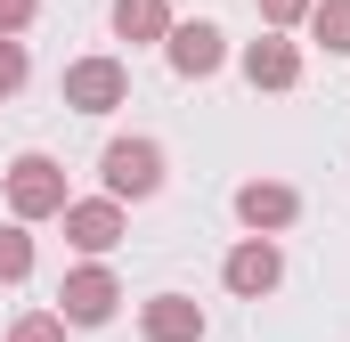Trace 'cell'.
<instances>
[{"label": "cell", "instance_id": "4fadbf2b", "mask_svg": "<svg viewBox=\"0 0 350 342\" xmlns=\"http://www.w3.org/2000/svg\"><path fill=\"white\" fill-rule=\"evenodd\" d=\"M25 277H33V237L8 220L0 228V285H25Z\"/></svg>", "mask_w": 350, "mask_h": 342}, {"label": "cell", "instance_id": "277c9868", "mask_svg": "<svg viewBox=\"0 0 350 342\" xmlns=\"http://www.w3.org/2000/svg\"><path fill=\"white\" fill-rule=\"evenodd\" d=\"M57 90H66L74 114H114V106L131 98V66H122V57H74Z\"/></svg>", "mask_w": 350, "mask_h": 342}, {"label": "cell", "instance_id": "7c38bea8", "mask_svg": "<svg viewBox=\"0 0 350 342\" xmlns=\"http://www.w3.org/2000/svg\"><path fill=\"white\" fill-rule=\"evenodd\" d=\"M301 25H310V41H318L326 57H350V0H318Z\"/></svg>", "mask_w": 350, "mask_h": 342}, {"label": "cell", "instance_id": "8fae6325", "mask_svg": "<svg viewBox=\"0 0 350 342\" xmlns=\"http://www.w3.org/2000/svg\"><path fill=\"white\" fill-rule=\"evenodd\" d=\"M172 0H114V33L131 41V49H147V41H172Z\"/></svg>", "mask_w": 350, "mask_h": 342}, {"label": "cell", "instance_id": "2e32d148", "mask_svg": "<svg viewBox=\"0 0 350 342\" xmlns=\"http://www.w3.org/2000/svg\"><path fill=\"white\" fill-rule=\"evenodd\" d=\"M253 8H261V25H269V33H285V25H301L318 0H253Z\"/></svg>", "mask_w": 350, "mask_h": 342}, {"label": "cell", "instance_id": "3957f363", "mask_svg": "<svg viewBox=\"0 0 350 342\" xmlns=\"http://www.w3.org/2000/svg\"><path fill=\"white\" fill-rule=\"evenodd\" d=\"M114 310H122V285H114V269H106V261L66 269V285H57V318H66V326H106Z\"/></svg>", "mask_w": 350, "mask_h": 342}, {"label": "cell", "instance_id": "30bf717a", "mask_svg": "<svg viewBox=\"0 0 350 342\" xmlns=\"http://www.w3.org/2000/svg\"><path fill=\"white\" fill-rule=\"evenodd\" d=\"M245 82H253V90H293V82H301V49H293L285 33L245 41Z\"/></svg>", "mask_w": 350, "mask_h": 342}, {"label": "cell", "instance_id": "9c48e42d", "mask_svg": "<svg viewBox=\"0 0 350 342\" xmlns=\"http://www.w3.org/2000/svg\"><path fill=\"white\" fill-rule=\"evenodd\" d=\"M139 334L147 342H204V302H187V293L139 302Z\"/></svg>", "mask_w": 350, "mask_h": 342}, {"label": "cell", "instance_id": "5b68a950", "mask_svg": "<svg viewBox=\"0 0 350 342\" xmlns=\"http://www.w3.org/2000/svg\"><path fill=\"white\" fill-rule=\"evenodd\" d=\"M57 220H66V245L90 253V261H106L122 245V204H114V196H82V204H66Z\"/></svg>", "mask_w": 350, "mask_h": 342}, {"label": "cell", "instance_id": "7a4b0ae2", "mask_svg": "<svg viewBox=\"0 0 350 342\" xmlns=\"http://www.w3.org/2000/svg\"><path fill=\"white\" fill-rule=\"evenodd\" d=\"M98 179H106V196H114V204H139V196H155V187H163V147H155V139H106Z\"/></svg>", "mask_w": 350, "mask_h": 342}, {"label": "cell", "instance_id": "52a82bcc", "mask_svg": "<svg viewBox=\"0 0 350 342\" xmlns=\"http://www.w3.org/2000/svg\"><path fill=\"white\" fill-rule=\"evenodd\" d=\"M237 220H245L253 237H277V228L301 220V196H293L285 179H245V187H237Z\"/></svg>", "mask_w": 350, "mask_h": 342}, {"label": "cell", "instance_id": "ba28073f", "mask_svg": "<svg viewBox=\"0 0 350 342\" xmlns=\"http://www.w3.org/2000/svg\"><path fill=\"white\" fill-rule=\"evenodd\" d=\"M163 57H172V74H187V82H204V74H220L228 66V41H220V25H172V41H163Z\"/></svg>", "mask_w": 350, "mask_h": 342}, {"label": "cell", "instance_id": "5bb4252c", "mask_svg": "<svg viewBox=\"0 0 350 342\" xmlns=\"http://www.w3.org/2000/svg\"><path fill=\"white\" fill-rule=\"evenodd\" d=\"M8 342H66V318H57V310H25V318L8 326Z\"/></svg>", "mask_w": 350, "mask_h": 342}, {"label": "cell", "instance_id": "9a60e30c", "mask_svg": "<svg viewBox=\"0 0 350 342\" xmlns=\"http://www.w3.org/2000/svg\"><path fill=\"white\" fill-rule=\"evenodd\" d=\"M25 74H33V66H25V41H0V98H16Z\"/></svg>", "mask_w": 350, "mask_h": 342}, {"label": "cell", "instance_id": "6da1fadb", "mask_svg": "<svg viewBox=\"0 0 350 342\" xmlns=\"http://www.w3.org/2000/svg\"><path fill=\"white\" fill-rule=\"evenodd\" d=\"M0 187H8V212H16V228H33V220H57L74 196H66V163H49V155H16V163L0 171Z\"/></svg>", "mask_w": 350, "mask_h": 342}, {"label": "cell", "instance_id": "8992f818", "mask_svg": "<svg viewBox=\"0 0 350 342\" xmlns=\"http://www.w3.org/2000/svg\"><path fill=\"white\" fill-rule=\"evenodd\" d=\"M277 277H285V253H277V237H245L237 253L220 261V285H228V293H245V302L277 293Z\"/></svg>", "mask_w": 350, "mask_h": 342}, {"label": "cell", "instance_id": "e0dca14e", "mask_svg": "<svg viewBox=\"0 0 350 342\" xmlns=\"http://www.w3.org/2000/svg\"><path fill=\"white\" fill-rule=\"evenodd\" d=\"M33 8H41V0H0V41H25V25H33Z\"/></svg>", "mask_w": 350, "mask_h": 342}]
</instances>
